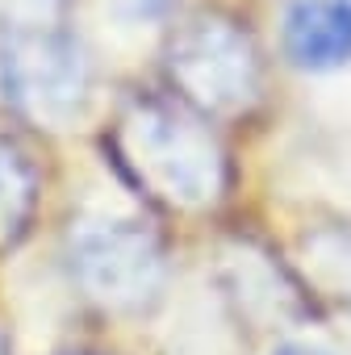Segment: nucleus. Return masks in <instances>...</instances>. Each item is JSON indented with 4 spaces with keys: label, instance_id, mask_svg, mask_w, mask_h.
Returning <instances> with one entry per match:
<instances>
[{
    "label": "nucleus",
    "instance_id": "1",
    "mask_svg": "<svg viewBox=\"0 0 351 355\" xmlns=\"http://www.w3.org/2000/svg\"><path fill=\"white\" fill-rule=\"evenodd\" d=\"M113 155L146 197L171 209H205L226 184L218 138L193 113L167 101L126 105L113 125Z\"/></svg>",
    "mask_w": 351,
    "mask_h": 355
},
{
    "label": "nucleus",
    "instance_id": "2",
    "mask_svg": "<svg viewBox=\"0 0 351 355\" xmlns=\"http://www.w3.org/2000/svg\"><path fill=\"white\" fill-rule=\"evenodd\" d=\"M0 80L5 96L34 121L71 125L92 88V67L76 34L55 21H13L0 38Z\"/></svg>",
    "mask_w": 351,
    "mask_h": 355
},
{
    "label": "nucleus",
    "instance_id": "3",
    "mask_svg": "<svg viewBox=\"0 0 351 355\" xmlns=\"http://www.w3.org/2000/svg\"><path fill=\"white\" fill-rule=\"evenodd\" d=\"M80 288L105 309H146L167 276L159 239L126 214H84L67 234Z\"/></svg>",
    "mask_w": 351,
    "mask_h": 355
},
{
    "label": "nucleus",
    "instance_id": "4",
    "mask_svg": "<svg viewBox=\"0 0 351 355\" xmlns=\"http://www.w3.org/2000/svg\"><path fill=\"white\" fill-rule=\"evenodd\" d=\"M167 76L197 113H243L259 92V59L251 38L226 17H193L167 46Z\"/></svg>",
    "mask_w": 351,
    "mask_h": 355
},
{
    "label": "nucleus",
    "instance_id": "5",
    "mask_svg": "<svg viewBox=\"0 0 351 355\" xmlns=\"http://www.w3.org/2000/svg\"><path fill=\"white\" fill-rule=\"evenodd\" d=\"M222 288L243 318L255 326H284L301 318V297L293 280L255 247L234 243L222 251Z\"/></svg>",
    "mask_w": 351,
    "mask_h": 355
},
{
    "label": "nucleus",
    "instance_id": "6",
    "mask_svg": "<svg viewBox=\"0 0 351 355\" xmlns=\"http://www.w3.org/2000/svg\"><path fill=\"white\" fill-rule=\"evenodd\" d=\"M284 51L301 71H334L351 59V0H293Z\"/></svg>",
    "mask_w": 351,
    "mask_h": 355
},
{
    "label": "nucleus",
    "instance_id": "7",
    "mask_svg": "<svg viewBox=\"0 0 351 355\" xmlns=\"http://www.w3.org/2000/svg\"><path fill=\"white\" fill-rule=\"evenodd\" d=\"M34 201H38V175L30 159L13 142L0 138V251L26 234L34 218Z\"/></svg>",
    "mask_w": 351,
    "mask_h": 355
},
{
    "label": "nucleus",
    "instance_id": "8",
    "mask_svg": "<svg viewBox=\"0 0 351 355\" xmlns=\"http://www.w3.org/2000/svg\"><path fill=\"white\" fill-rule=\"evenodd\" d=\"M109 5H113V13L138 21V17H155V13L163 9V0H109Z\"/></svg>",
    "mask_w": 351,
    "mask_h": 355
},
{
    "label": "nucleus",
    "instance_id": "9",
    "mask_svg": "<svg viewBox=\"0 0 351 355\" xmlns=\"http://www.w3.org/2000/svg\"><path fill=\"white\" fill-rule=\"evenodd\" d=\"M276 355H326V351H314V347H284V351H276Z\"/></svg>",
    "mask_w": 351,
    "mask_h": 355
},
{
    "label": "nucleus",
    "instance_id": "10",
    "mask_svg": "<svg viewBox=\"0 0 351 355\" xmlns=\"http://www.w3.org/2000/svg\"><path fill=\"white\" fill-rule=\"evenodd\" d=\"M0 355H5V343H0Z\"/></svg>",
    "mask_w": 351,
    "mask_h": 355
}]
</instances>
